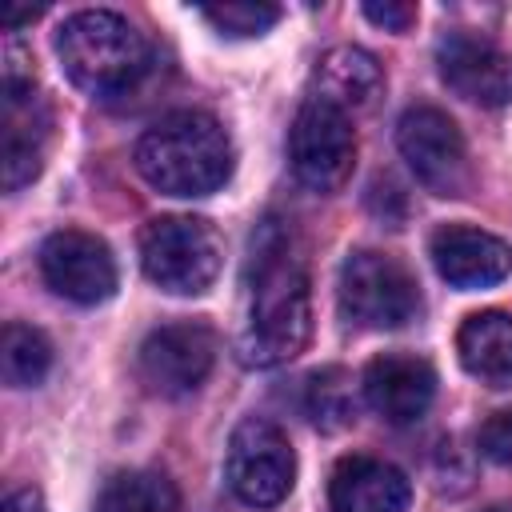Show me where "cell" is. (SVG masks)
<instances>
[{"label": "cell", "mask_w": 512, "mask_h": 512, "mask_svg": "<svg viewBox=\"0 0 512 512\" xmlns=\"http://www.w3.org/2000/svg\"><path fill=\"white\" fill-rule=\"evenodd\" d=\"M312 332V296L280 220H264L248 256V312L240 328V360L272 368L292 360Z\"/></svg>", "instance_id": "1"}, {"label": "cell", "mask_w": 512, "mask_h": 512, "mask_svg": "<svg viewBox=\"0 0 512 512\" xmlns=\"http://www.w3.org/2000/svg\"><path fill=\"white\" fill-rule=\"evenodd\" d=\"M232 164V136L208 112H172L136 140V172L164 196H208Z\"/></svg>", "instance_id": "2"}, {"label": "cell", "mask_w": 512, "mask_h": 512, "mask_svg": "<svg viewBox=\"0 0 512 512\" xmlns=\"http://www.w3.org/2000/svg\"><path fill=\"white\" fill-rule=\"evenodd\" d=\"M56 56L68 80L96 100L132 92L152 68L148 40L124 16L104 12V8L68 16L56 32Z\"/></svg>", "instance_id": "3"}, {"label": "cell", "mask_w": 512, "mask_h": 512, "mask_svg": "<svg viewBox=\"0 0 512 512\" xmlns=\"http://www.w3.org/2000/svg\"><path fill=\"white\" fill-rule=\"evenodd\" d=\"M144 276L172 296H200L224 268V240L200 216H156L140 232Z\"/></svg>", "instance_id": "4"}, {"label": "cell", "mask_w": 512, "mask_h": 512, "mask_svg": "<svg viewBox=\"0 0 512 512\" xmlns=\"http://www.w3.org/2000/svg\"><path fill=\"white\" fill-rule=\"evenodd\" d=\"M336 300H340V316L352 328H368V332L400 328L420 308L412 272L396 256L372 248H360L340 264Z\"/></svg>", "instance_id": "5"}, {"label": "cell", "mask_w": 512, "mask_h": 512, "mask_svg": "<svg viewBox=\"0 0 512 512\" xmlns=\"http://www.w3.org/2000/svg\"><path fill=\"white\" fill-rule=\"evenodd\" d=\"M48 104L36 92L32 72H24V56L8 44L4 48V112H0V172L4 192H20L44 168L48 144Z\"/></svg>", "instance_id": "6"}, {"label": "cell", "mask_w": 512, "mask_h": 512, "mask_svg": "<svg viewBox=\"0 0 512 512\" xmlns=\"http://www.w3.org/2000/svg\"><path fill=\"white\" fill-rule=\"evenodd\" d=\"M352 160H356V132L348 112L312 92L296 108L288 128V164L296 180L312 192H336L352 176Z\"/></svg>", "instance_id": "7"}, {"label": "cell", "mask_w": 512, "mask_h": 512, "mask_svg": "<svg viewBox=\"0 0 512 512\" xmlns=\"http://www.w3.org/2000/svg\"><path fill=\"white\" fill-rule=\"evenodd\" d=\"M224 472H228V488L236 492V500H244L248 508H276L292 492L296 456L280 424L264 416H248L236 424L228 440Z\"/></svg>", "instance_id": "8"}, {"label": "cell", "mask_w": 512, "mask_h": 512, "mask_svg": "<svg viewBox=\"0 0 512 512\" xmlns=\"http://www.w3.org/2000/svg\"><path fill=\"white\" fill-rule=\"evenodd\" d=\"M400 156L408 160L412 176L436 192V196H464L472 184L468 168V144L456 128V120L432 104H416L396 124Z\"/></svg>", "instance_id": "9"}, {"label": "cell", "mask_w": 512, "mask_h": 512, "mask_svg": "<svg viewBox=\"0 0 512 512\" xmlns=\"http://www.w3.org/2000/svg\"><path fill=\"white\" fill-rule=\"evenodd\" d=\"M140 380L156 396H188L216 364V332L204 320L160 324L140 344Z\"/></svg>", "instance_id": "10"}, {"label": "cell", "mask_w": 512, "mask_h": 512, "mask_svg": "<svg viewBox=\"0 0 512 512\" xmlns=\"http://www.w3.org/2000/svg\"><path fill=\"white\" fill-rule=\"evenodd\" d=\"M40 272L48 288L72 304H104L116 292L112 248L92 232H52L40 248Z\"/></svg>", "instance_id": "11"}, {"label": "cell", "mask_w": 512, "mask_h": 512, "mask_svg": "<svg viewBox=\"0 0 512 512\" xmlns=\"http://www.w3.org/2000/svg\"><path fill=\"white\" fill-rule=\"evenodd\" d=\"M436 68H440V80L468 104L500 108L512 96V72L504 52L480 32H468V28L444 32L436 44Z\"/></svg>", "instance_id": "12"}, {"label": "cell", "mask_w": 512, "mask_h": 512, "mask_svg": "<svg viewBox=\"0 0 512 512\" xmlns=\"http://www.w3.org/2000/svg\"><path fill=\"white\" fill-rule=\"evenodd\" d=\"M364 400L372 412L388 424H412L420 420L436 400V372L428 360L408 352H384L364 368Z\"/></svg>", "instance_id": "13"}, {"label": "cell", "mask_w": 512, "mask_h": 512, "mask_svg": "<svg viewBox=\"0 0 512 512\" xmlns=\"http://www.w3.org/2000/svg\"><path fill=\"white\" fill-rule=\"evenodd\" d=\"M432 264L452 288H492L512 272V244L472 224H444L432 232Z\"/></svg>", "instance_id": "14"}, {"label": "cell", "mask_w": 512, "mask_h": 512, "mask_svg": "<svg viewBox=\"0 0 512 512\" xmlns=\"http://www.w3.org/2000/svg\"><path fill=\"white\" fill-rule=\"evenodd\" d=\"M408 476L376 456H344L328 480L332 512H408Z\"/></svg>", "instance_id": "15"}, {"label": "cell", "mask_w": 512, "mask_h": 512, "mask_svg": "<svg viewBox=\"0 0 512 512\" xmlns=\"http://www.w3.org/2000/svg\"><path fill=\"white\" fill-rule=\"evenodd\" d=\"M456 352L468 376L488 388H512V316L500 308L472 312L456 332Z\"/></svg>", "instance_id": "16"}, {"label": "cell", "mask_w": 512, "mask_h": 512, "mask_svg": "<svg viewBox=\"0 0 512 512\" xmlns=\"http://www.w3.org/2000/svg\"><path fill=\"white\" fill-rule=\"evenodd\" d=\"M380 92H384V68L372 52H364L356 44H340V48H328L320 56L316 96H324L328 104L356 112V108H368Z\"/></svg>", "instance_id": "17"}, {"label": "cell", "mask_w": 512, "mask_h": 512, "mask_svg": "<svg viewBox=\"0 0 512 512\" xmlns=\"http://www.w3.org/2000/svg\"><path fill=\"white\" fill-rule=\"evenodd\" d=\"M92 512H180V492L164 472L132 468L100 488Z\"/></svg>", "instance_id": "18"}, {"label": "cell", "mask_w": 512, "mask_h": 512, "mask_svg": "<svg viewBox=\"0 0 512 512\" xmlns=\"http://www.w3.org/2000/svg\"><path fill=\"white\" fill-rule=\"evenodd\" d=\"M52 372V344L32 324H4L0 336V376L8 388H36Z\"/></svg>", "instance_id": "19"}, {"label": "cell", "mask_w": 512, "mask_h": 512, "mask_svg": "<svg viewBox=\"0 0 512 512\" xmlns=\"http://www.w3.org/2000/svg\"><path fill=\"white\" fill-rule=\"evenodd\" d=\"M304 412L316 428L336 432L356 420V388L344 368H320L304 384Z\"/></svg>", "instance_id": "20"}, {"label": "cell", "mask_w": 512, "mask_h": 512, "mask_svg": "<svg viewBox=\"0 0 512 512\" xmlns=\"http://www.w3.org/2000/svg\"><path fill=\"white\" fill-rule=\"evenodd\" d=\"M200 16L224 36H260L280 20V8L276 4H260V0H228V4L200 8Z\"/></svg>", "instance_id": "21"}, {"label": "cell", "mask_w": 512, "mask_h": 512, "mask_svg": "<svg viewBox=\"0 0 512 512\" xmlns=\"http://www.w3.org/2000/svg\"><path fill=\"white\" fill-rule=\"evenodd\" d=\"M480 452L492 460V464H504L512 468V408L504 412H492L484 424H480V436H476Z\"/></svg>", "instance_id": "22"}, {"label": "cell", "mask_w": 512, "mask_h": 512, "mask_svg": "<svg viewBox=\"0 0 512 512\" xmlns=\"http://www.w3.org/2000/svg\"><path fill=\"white\" fill-rule=\"evenodd\" d=\"M364 16H368L372 24H380V28H388V32H404V28L416 20V8H412V4H396V0H384V4L368 0V4H364Z\"/></svg>", "instance_id": "23"}, {"label": "cell", "mask_w": 512, "mask_h": 512, "mask_svg": "<svg viewBox=\"0 0 512 512\" xmlns=\"http://www.w3.org/2000/svg\"><path fill=\"white\" fill-rule=\"evenodd\" d=\"M0 512H48V504H44V496L36 488H16V492L4 496Z\"/></svg>", "instance_id": "24"}, {"label": "cell", "mask_w": 512, "mask_h": 512, "mask_svg": "<svg viewBox=\"0 0 512 512\" xmlns=\"http://www.w3.org/2000/svg\"><path fill=\"white\" fill-rule=\"evenodd\" d=\"M32 16H36V8H8V12L0 16V24H4V28H16V24L32 20Z\"/></svg>", "instance_id": "25"}, {"label": "cell", "mask_w": 512, "mask_h": 512, "mask_svg": "<svg viewBox=\"0 0 512 512\" xmlns=\"http://www.w3.org/2000/svg\"><path fill=\"white\" fill-rule=\"evenodd\" d=\"M484 512H512V504H492V508H484Z\"/></svg>", "instance_id": "26"}]
</instances>
